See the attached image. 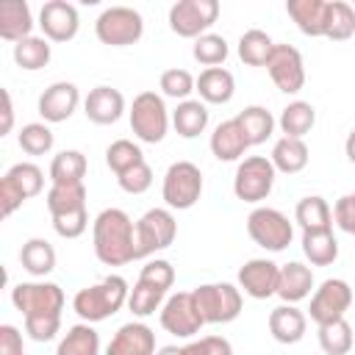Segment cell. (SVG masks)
Returning a JSON list of instances; mask_svg holds the SVG:
<instances>
[{
  "mask_svg": "<svg viewBox=\"0 0 355 355\" xmlns=\"http://www.w3.org/2000/svg\"><path fill=\"white\" fill-rule=\"evenodd\" d=\"M11 302L25 319V333L33 341H53L61 330V311H64V291L47 280L17 283L11 288Z\"/></svg>",
  "mask_w": 355,
  "mask_h": 355,
  "instance_id": "6da1fadb",
  "label": "cell"
},
{
  "mask_svg": "<svg viewBox=\"0 0 355 355\" xmlns=\"http://www.w3.org/2000/svg\"><path fill=\"white\" fill-rule=\"evenodd\" d=\"M94 255L105 266H125L136 261V222L122 208H105L92 222Z\"/></svg>",
  "mask_w": 355,
  "mask_h": 355,
  "instance_id": "7a4b0ae2",
  "label": "cell"
},
{
  "mask_svg": "<svg viewBox=\"0 0 355 355\" xmlns=\"http://www.w3.org/2000/svg\"><path fill=\"white\" fill-rule=\"evenodd\" d=\"M128 297H130L128 280L122 275H108L100 283L80 288L72 297V308L83 322L94 324V322H103V319L114 316L122 305H128Z\"/></svg>",
  "mask_w": 355,
  "mask_h": 355,
  "instance_id": "3957f363",
  "label": "cell"
},
{
  "mask_svg": "<svg viewBox=\"0 0 355 355\" xmlns=\"http://www.w3.org/2000/svg\"><path fill=\"white\" fill-rule=\"evenodd\" d=\"M128 116H130V130L139 141H144V144L164 141V136L169 130V111H166V103L161 94H155V92L136 94Z\"/></svg>",
  "mask_w": 355,
  "mask_h": 355,
  "instance_id": "277c9868",
  "label": "cell"
},
{
  "mask_svg": "<svg viewBox=\"0 0 355 355\" xmlns=\"http://www.w3.org/2000/svg\"><path fill=\"white\" fill-rule=\"evenodd\" d=\"M194 302L205 324H227L241 313V288L233 283H202L194 291Z\"/></svg>",
  "mask_w": 355,
  "mask_h": 355,
  "instance_id": "5b68a950",
  "label": "cell"
},
{
  "mask_svg": "<svg viewBox=\"0 0 355 355\" xmlns=\"http://www.w3.org/2000/svg\"><path fill=\"white\" fill-rule=\"evenodd\" d=\"M275 164L266 155H247L239 161L236 175H233V194L241 202H261L272 194L275 189Z\"/></svg>",
  "mask_w": 355,
  "mask_h": 355,
  "instance_id": "8992f818",
  "label": "cell"
},
{
  "mask_svg": "<svg viewBox=\"0 0 355 355\" xmlns=\"http://www.w3.org/2000/svg\"><path fill=\"white\" fill-rule=\"evenodd\" d=\"M202 194V172L191 161H175L161 183V197L169 211H186L191 208Z\"/></svg>",
  "mask_w": 355,
  "mask_h": 355,
  "instance_id": "52a82bcc",
  "label": "cell"
},
{
  "mask_svg": "<svg viewBox=\"0 0 355 355\" xmlns=\"http://www.w3.org/2000/svg\"><path fill=\"white\" fill-rule=\"evenodd\" d=\"M247 233L250 239L269 250V252H280L291 244L294 239V225L288 222V216L277 208H266V205H258L250 211L247 216Z\"/></svg>",
  "mask_w": 355,
  "mask_h": 355,
  "instance_id": "ba28073f",
  "label": "cell"
},
{
  "mask_svg": "<svg viewBox=\"0 0 355 355\" xmlns=\"http://www.w3.org/2000/svg\"><path fill=\"white\" fill-rule=\"evenodd\" d=\"M178 236V222L169 208H150L136 222V261L166 250Z\"/></svg>",
  "mask_w": 355,
  "mask_h": 355,
  "instance_id": "9c48e42d",
  "label": "cell"
},
{
  "mask_svg": "<svg viewBox=\"0 0 355 355\" xmlns=\"http://www.w3.org/2000/svg\"><path fill=\"white\" fill-rule=\"evenodd\" d=\"M94 33L103 44L108 47H128V44H136L144 33V19L136 8H128V6H111L105 8L97 22H94Z\"/></svg>",
  "mask_w": 355,
  "mask_h": 355,
  "instance_id": "30bf717a",
  "label": "cell"
},
{
  "mask_svg": "<svg viewBox=\"0 0 355 355\" xmlns=\"http://www.w3.org/2000/svg\"><path fill=\"white\" fill-rule=\"evenodd\" d=\"M219 17L216 0H178L169 8V28L183 39H200Z\"/></svg>",
  "mask_w": 355,
  "mask_h": 355,
  "instance_id": "8fae6325",
  "label": "cell"
},
{
  "mask_svg": "<svg viewBox=\"0 0 355 355\" xmlns=\"http://www.w3.org/2000/svg\"><path fill=\"white\" fill-rule=\"evenodd\" d=\"M349 305H352V288H349V283L341 280V277H327L313 291L308 316H311V322H316V327L319 324H330V322L344 319V313L349 311Z\"/></svg>",
  "mask_w": 355,
  "mask_h": 355,
  "instance_id": "7c38bea8",
  "label": "cell"
},
{
  "mask_svg": "<svg viewBox=\"0 0 355 355\" xmlns=\"http://www.w3.org/2000/svg\"><path fill=\"white\" fill-rule=\"evenodd\" d=\"M205 319L194 302V294L191 291H178V294H169L166 302L161 305V327L178 338H191L202 330Z\"/></svg>",
  "mask_w": 355,
  "mask_h": 355,
  "instance_id": "4fadbf2b",
  "label": "cell"
},
{
  "mask_svg": "<svg viewBox=\"0 0 355 355\" xmlns=\"http://www.w3.org/2000/svg\"><path fill=\"white\" fill-rule=\"evenodd\" d=\"M266 72L283 94H297L305 86V64H302L300 50L291 44H275L266 61Z\"/></svg>",
  "mask_w": 355,
  "mask_h": 355,
  "instance_id": "5bb4252c",
  "label": "cell"
},
{
  "mask_svg": "<svg viewBox=\"0 0 355 355\" xmlns=\"http://www.w3.org/2000/svg\"><path fill=\"white\" fill-rule=\"evenodd\" d=\"M39 28L47 42H69L78 36L80 28L78 8L67 0H50L39 11Z\"/></svg>",
  "mask_w": 355,
  "mask_h": 355,
  "instance_id": "9a60e30c",
  "label": "cell"
},
{
  "mask_svg": "<svg viewBox=\"0 0 355 355\" xmlns=\"http://www.w3.org/2000/svg\"><path fill=\"white\" fill-rule=\"evenodd\" d=\"M280 266L269 258H250L239 269V288L252 300H269L277 294Z\"/></svg>",
  "mask_w": 355,
  "mask_h": 355,
  "instance_id": "2e32d148",
  "label": "cell"
},
{
  "mask_svg": "<svg viewBox=\"0 0 355 355\" xmlns=\"http://www.w3.org/2000/svg\"><path fill=\"white\" fill-rule=\"evenodd\" d=\"M78 103H80L78 86H75L72 80H55V83H50V86L39 94L36 108H39V116H42L44 122L55 125V122H67V119L75 114Z\"/></svg>",
  "mask_w": 355,
  "mask_h": 355,
  "instance_id": "e0dca14e",
  "label": "cell"
},
{
  "mask_svg": "<svg viewBox=\"0 0 355 355\" xmlns=\"http://www.w3.org/2000/svg\"><path fill=\"white\" fill-rule=\"evenodd\" d=\"M155 333L144 322L122 324L105 347V355H155Z\"/></svg>",
  "mask_w": 355,
  "mask_h": 355,
  "instance_id": "ac0fdd59",
  "label": "cell"
},
{
  "mask_svg": "<svg viewBox=\"0 0 355 355\" xmlns=\"http://www.w3.org/2000/svg\"><path fill=\"white\" fill-rule=\"evenodd\" d=\"M83 114L94 125H114L125 114V97L114 86H94L83 100Z\"/></svg>",
  "mask_w": 355,
  "mask_h": 355,
  "instance_id": "d6986e66",
  "label": "cell"
},
{
  "mask_svg": "<svg viewBox=\"0 0 355 355\" xmlns=\"http://www.w3.org/2000/svg\"><path fill=\"white\" fill-rule=\"evenodd\" d=\"M33 36V14L25 0H3L0 3V39L17 44Z\"/></svg>",
  "mask_w": 355,
  "mask_h": 355,
  "instance_id": "ffe728a7",
  "label": "cell"
},
{
  "mask_svg": "<svg viewBox=\"0 0 355 355\" xmlns=\"http://www.w3.org/2000/svg\"><path fill=\"white\" fill-rule=\"evenodd\" d=\"M305 330H308V316L297 305L283 302L269 313V333L277 344H297L302 341Z\"/></svg>",
  "mask_w": 355,
  "mask_h": 355,
  "instance_id": "44dd1931",
  "label": "cell"
},
{
  "mask_svg": "<svg viewBox=\"0 0 355 355\" xmlns=\"http://www.w3.org/2000/svg\"><path fill=\"white\" fill-rule=\"evenodd\" d=\"M327 8L330 0H288L286 11L294 19V25L305 33V36H324L327 31Z\"/></svg>",
  "mask_w": 355,
  "mask_h": 355,
  "instance_id": "7402d4cb",
  "label": "cell"
},
{
  "mask_svg": "<svg viewBox=\"0 0 355 355\" xmlns=\"http://www.w3.org/2000/svg\"><path fill=\"white\" fill-rule=\"evenodd\" d=\"M208 144H211V153H214L216 161H239V158L247 153V147H250V141H247L241 125L236 122V116L219 122V125L214 128Z\"/></svg>",
  "mask_w": 355,
  "mask_h": 355,
  "instance_id": "603a6c76",
  "label": "cell"
},
{
  "mask_svg": "<svg viewBox=\"0 0 355 355\" xmlns=\"http://www.w3.org/2000/svg\"><path fill=\"white\" fill-rule=\"evenodd\" d=\"M313 288V272L311 266L300 263V261H288L280 266V280H277V297L288 305H297L300 300H305Z\"/></svg>",
  "mask_w": 355,
  "mask_h": 355,
  "instance_id": "cb8c5ba5",
  "label": "cell"
},
{
  "mask_svg": "<svg viewBox=\"0 0 355 355\" xmlns=\"http://www.w3.org/2000/svg\"><path fill=\"white\" fill-rule=\"evenodd\" d=\"M197 92H200V100L208 105H225L233 100L236 94V80H233V72L225 69V67H211V69H202L200 78H197Z\"/></svg>",
  "mask_w": 355,
  "mask_h": 355,
  "instance_id": "d4e9b609",
  "label": "cell"
},
{
  "mask_svg": "<svg viewBox=\"0 0 355 355\" xmlns=\"http://www.w3.org/2000/svg\"><path fill=\"white\" fill-rule=\"evenodd\" d=\"M308 158H311V150H308L305 139H288V136L277 139L275 147H272V155H269V161L275 164V169L283 172V175L302 172L308 166Z\"/></svg>",
  "mask_w": 355,
  "mask_h": 355,
  "instance_id": "484cf974",
  "label": "cell"
},
{
  "mask_svg": "<svg viewBox=\"0 0 355 355\" xmlns=\"http://www.w3.org/2000/svg\"><path fill=\"white\" fill-rule=\"evenodd\" d=\"M294 219L302 227V233H316V230H333V208L327 205L324 197L311 194L302 197L294 208Z\"/></svg>",
  "mask_w": 355,
  "mask_h": 355,
  "instance_id": "4316f807",
  "label": "cell"
},
{
  "mask_svg": "<svg viewBox=\"0 0 355 355\" xmlns=\"http://www.w3.org/2000/svg\"><path fill=\"white\" fill-rule=\"evenodd\" d=\"M172 128L183 139H197L208 128V105L202 100H183L172 111Z\"/></svg>",
  "mask_w": 355,
  "mask_h": 355,
  "instance_id": "83f0119b",
  "label": "cell"
},
{
  "mask_svg": "<svg viewBox=\"0 0 355 355\" xmlns=\"http://www.w3.org/2000/svg\"><path fill=\"white\" fill-rule=\"evenodd\" d=\"M283 136L288 139H305L313 125H316V108L305 100H291L283 111H280V119H277Z\"/></svg>",
  "mask_w": 355,
  "mask_h": 355,
  "instance_id": "f1b7e54d",
  "label": "cell"
},
{
  "mask_svg": "<svg viewBox=\"0 0 355 355\" xmlns=\"http://www.w3.org/2000/svg\"><path fill=\"white\" fill-rule=\"evenodd\" d=\"M236 122L241 125V130H244L250 147L263 144V141L275 133V125H277L275 116H272V111L263 108V105H247L244 111L236 114Z\"/></svg>",
  "mask_w": 355,
  "mask_h": 355,
  "instance_id": "f546056e",
  "label": "cell"
},
{
  "mask_svg": "<svg viewBox=\"0 0 355 355\" xmlns=\"http://www.w3.org/2000/svg\"><path fill=\"white\" fill-rule=\"evenodd\" d=\"M19 263L28 275L44 277L55 269V250L47 239H28L19 250Z\"/></svg>",
  "mask_w": 355,
  "mask_h": 355,
  "instance_id": "4dcf8cb0",
  "label": "cell"
},
{
  "mask_svg": "<svg viewBox=\"0 0 355 355\" xmlns=\"http://www.w3.org/2000/svg\"><path fill=\"white\" fill-rule=\"evenodd\" d=\"M55 355H100V336L89 322L72 324L55 347Z\"/></svg>",
  "mask_w": 355,
  "mask_h": 355,
  "instance_id": "1f68e13d",
  "label": "cell"
},
{
  "mask_svg": "<svg viewBox=\"0 0 355 355\" xmlns=\"http://www.w3.org/2000/svg\"><path fill=\"white\" fill-rule=\"evenodd\" d=\"M89 169V161L80 150H61L53 161H50V183H83Z\"/></svg>",
  "mask_w": 355,
  "mask_h": 355,
  "instance_id": "d6a6232c",
  "label": "cell"
},
{
  "mask_svg": "<svg viewBox=\"0 0 355 355\" xmlns=\"http://www.w3.org/2000/svg\"><path fill=\"white\" fill-rule=\"evenodd\" d=\"M47 211L50 216H61V214H72L86 208V186L83 183H50L47 189Z\"/></svg>",
  "mask_w": 355,
  "mask_h": 355,
  "instance_id": "836d02e7",
  "label": "cell"
},
{
  "mask_svg": "<svg viewBox=\"0 0 355 355\" xmlns=\"http://www.w3.org/2000/svg\"><path fill=\"white\" fill-rule=\"evenodd\" d=\"M53 58V50H50V42L44 36H28L22 42L14 44V64L25 72H36V69H44Z\"/></svg>",
  "mask_w": 355,
  "mask_h": 355,
  "instance_id": "e575fe53",
  "label": "cell"
},
{
  "mask_svg": "<svg viewBox=\"0 0 355 355\" xmlns=\"http://www.w3.org/2000/svg\"><path fill=\"white\" fill-rule=\"evenodd\" d=\"M275 50V42L266 31L261 28H250L241 33L239 39V58L247 64V67H266L269 55Z\"/></svg>",
  "mask_w": 355,
  "mask_h": 355,
  "instance_id": "d590c367",
  "label": "cell"
},
{
  "mask_svg": "<svg viewBox=\"0 0 355 355\" xmlns=\"http://www.w3.org/2000/svg\"><path fill=\"white\" fill-rule=\"evenodd\" d=\"M302 255L311 261V266H330L338 258V239L333 230L302 233Z\"/></svg>",
  "mask_w": 355,
  "mask_h": 355,
  "instance_id": "8d00e7d4",
  "label": "cell"
},
{
  "mask_svg": "<svg viewBox=\"0 0 355 355\" xmlns=\"http://www.w3.org/2000/svg\"><path fill=\"white\" fill-rule=\"evenodd\" d=\"M144 161V153H141V147L139 144H133L130 139H116V141H111L108 147H105V166L119 178V175H125L128 169H133L136 164H141Z\"/></svg>",
  "mask_w": 355,
  "mask_h": 355,
  "instance_id": "74e56055",
  "label": "cell"
},
{
  "mask_svg": "<svg viewBox=\"0 0 355 355\" xmlns=\"http://www.w3.org/2000/svg\"><path fill=\"white\" fill-rule=\"evenodd\" d=\"M319 347L324 355H347L352 349V327L347 319L330 322V324H319Z\"/></svg>",
  "mask_w": 355,
  "mask_h": 355,
  "instance_id": "f35d334b",
  "label": "cell"
},
{
  "mask_svg": "<svg viewBox=\"0 0 355 355\" xmlns=\"http://www.w3.org/2000/svg\"><path fill=\"white\" fill-rule=\"evenodd\" d=\"M349 36H355V8L349 3H344V0H330L324 39L347 42Z\"/></svg>",
  "mask_w": 355,
  "mask_h": 355,
  "instance_id": "ab89813d",
  "label": "cell"
},
{
  "mask_svg": "<svg viewBox=\"0 0 355 355\" xmlns=\"http://www.w3.org/2000/svg\"><path fill=\"white\" fill-rule=\"evenodd\" d=\"M164 297H166V291H161V288H155V286H150L144 280H136V286L130 288V297H128V308H130L133 316L144 319V316L155 313L166 302Z\"/></svg>",
  "mask_w": 355,
  "mask_h": 355,
  "instance_id": "60d3db41",
  "label": "cell"
},
{
  "mask_svg": "<svg viewBox=\"0 0 355 355\" xmlns=\"http://www.w3.org/2000/svg\"><path fill=\"white\" fill-rule=\"evenodd\" d=\"M227 53H230V47H227V42H225V36H219V33H205V36L194 39V47H191L194 61H200L205 69L225 64Z\"/></svg>",
  "mask_w": 355,
  "mask_h": 355,
  "instance_id": "b9f144b4",
  "label": "cell"
},
{
  "mask_svg": "<svg viewBox=\"0 0 355 355\" xmlns=\"http://www.w3.org/2000/svg\"><path fill=\"white\" fill-rule=\"evenodd\" d=\"M17 141H19L22 153H28V155H44V153L53 150L55 136L47 128V122H28V125H22Z\"/></svg>",
  "mask_w": 355,
  "mask_h": 355,
  "instance_id": "7bdbcfd3",
  "label": "cell"
},
{
  "mask_svg": "<svg viewBox=\"0 0 355 355\" xmlns=\"http://www.w3.org/2000/svg\"><path fill=\"white\" fill-rule=\"evenodd\" d=\"M6 178L22 191L25 200L36 197V194L44 189V172H42L36 164H31V161H19V164H14V166L6 172Z\"/></svg>",
  "mask_w": 355,
  "mask_h": 355,
  "instance_id": "ee69618b",
  "label": "cell"
},
{
  "mask_svg": "<svg viewBox=\"0 0 355 355\" xmlns=\"http://www.w3.org/2000/svg\"><path fill=\"white\" fill-rule=\"evenodd\" d=\"M164 97H172V100H189L191 92H197V78L189 72V69H180V67H172V69H164L161 72V80H158Z\"/></svg>",
  "mask_w": 355,
  "mask_h": 355,
  "instance_id": "f6af8a7d",
  "label": "cell"
},
{
  "mask_svg": "<svg viewBox=\"0 0 355 355\" xmlns=\"http://www.w3.org/2000/svg\"><path fill=\"white\" fill-rule=\"evenodd\" d=\"M139 280H144V283H150V286H155L161 291H169L172 283H175V266L169 261H164V258H153V261H147L141 266Z\"/></svg>",
  "mask_w": 355,
  "mask_h": 355,
  "instance_id": "bcb514c9",
  "label": "cell"
},
{
  "mask_svg": "<svg viewBox=\"0 0 355 355\" xmlns=\"http://www.w3.org/2000/svg\"><path fill=\"white\" fill-rule=\"evenodd\" d=\"M116 183H119V189L128 191V194H144V191L153 186V169H150L147 161H141V164H136L133 169H128L125 175H119Z\"/></svg>",
  "mask_w": 355,
  "mask_h": 355,
  "instance_id": "7dc6e473",
  "label": "cell"
},
{
  "mask_svg": "<svg viewBox=\"0 0 355 355\" xmlns=\"http://www.w3.org/2000/svg\"><path fill=\"white\" fill-rule=\"evenodd\" d=\"M89 227V211L80 208V211H72V214H61V216H53V230L61 236V239H78L83 236Z\"/></svg>",
  "mask_w": 355,
  "mask_h": 355,
  "instance_id": "c3c4849f",
  "label": "cell"
},
{
  "mask_svg": "<svg viewBox=\"0 0 355 355\" xmlns=\"http://www.w3.org/2000/svg\"><path fill=\"white\" fill-rule=\"evenodd\" d=\"M183 355H233V344L225 336H202L180 347Z\"/></svg>",
  "mask_w": 355,
  "mask_h": 355,
  "instance_id": "681fc988",
  "label": "cell"
},
{
  "mask_svg": "<svg viewBox=\"0 0 355 355\" xmlns=\"http://www.w3.org/2000/svg\"><path fill=\"white\" fill-rule=\"evenodd\" d=\"M333 222L344 233L355 236V191H349V194H344V197L336 200V205H333Z\"/></svg>",
  "mask_w": 355,
  "mask_h": 355,
  "instance_id": "f907efd6",
  "label": "cell"
},
{
  "mask_svg": "<svg viewBox=\"0 0 355 355\" xmlns=\"http://www.w3.org/2000/svg\"><path fill=\"white\" fill-rule=\"evenodd\" d=\"M22 202H25L22 191L3 175V180H0V214H3V216H11Z\"/></svg>",
  "mask_w": 355,
  "mask_h": 355,
  "instance_id": "816d5d0a",
  "label": "cell"
},
{
  "mask_svg": "<svg viewBox=\"0 0 355 355\" xmlns=\"http://www.w3.org/2000/svg\"><path fill=\"white\" fill-rule=\"evenodd\" d=\"M0 355H25L22 333L14 324H0Z\"/></svg>",
  "mask_w": 355,
  "mask_h": 355,
  "instance_id": "f5cc1de1",
  "label": "cell"
},
{
  "mask_svg": "<svg viewBox=\"0 0 355 355\" xmlns=\"http://www.w3.org/2000/svg\"><path fill=\"white\" fill-rule=\"evenodd\" d=\"M11 125H14V105H11V92L8 89H3V128H0V133L6 136V133H11Z\"/></svg>",
  "mask_w": 355,
  "mask_h": 355,
  "instance_id": "db71d44e",
  "label": "cell"
},
{
  "mask_svg": "<svg viewBox=\"0 0 355 355\" xmlns=\"http://www.w3.org/2000/svg\"><path fill=\"white\" fill-rule=\"evenodd\" d=\"M344 153H347L349 164H355V128L349 130V136H347V141H344Z\"/></svg>",
  "mask_w": 355,
  "mask_h": 355,
  "instance_id": "11a10c76",
  "label": "cell"
},
{
  "mask_svg": "<svg viewBox=\"0 0 355 355\" xmlns=\"http://www.w3.org/2000/svg\"><path fill=\"white\" fill-rule=\"evenodd\" d=\"M155 355H183V349H180V347H175V344H166V347H161Z\"/></svg>",
  "mask_w": 355,
  "mask_h": 355,
  "instance_id": "9f6ffc18",
  "label": "cell"
}]
</instances>
